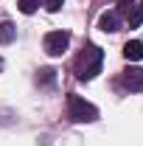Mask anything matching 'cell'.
Masks as SVG:
<instances>
[{"label":"cell","instance_id":"6da1fadb","mask_svg":"<svg viewBox=\"0 0 143 146\" xmlns=\"http://www.w3.org/2000/svg\"><path fill=\"white\" fill-rule=\"evenodd\" d=\"M101 65H104V51L98 45H87L76 59V79H81V82L95 79L101 73Z\"/></svg>","mask_w":143,"mask_h":146},{"label":"cell","instance_id":"7a4b0ae2","mask_svg":"<svg viewBox=\"0 0 143 146\" xmlns=\"http://www.w3.org/2000/svg\"><path fill=\"white\" fill-rule=\"evenodd\" d=\"M68 115L76 124H93L98 118V110L93 107L90 101H84L81 96H68Z\"/></svg>","mask_w":143,"mask_h":146},{"label":"cell","instance_id":"3957f363","mask_svg":"<svg viewBox=\"0 0 143 146\" xmlns=\"http://www.w3.org/2000/svg\"><path fill=\"white\" fill-rule=\"evenodd\" d=\"M118 17L126 20L129 23V28H140V23H143V9H140V3L138 0H118Z\"/></svg>","mask_w":143,"mask_h":146},{"label":"cell","instance_id":"277c9868","mask_svg":"<svg viewBox=\"0 0 143 146\" xmlns=\"http://www.w3.org/2000/svg\"><path fill=\"white\" fill-rule=\"evenodd\" d=\"M68 45H70V34L68 31H51V34H45V51L51 56H62L68 51Z\"/></svg>","mask_w":143,"mask_h":146},{"label":"cell","instance_id":"5b68a950","mask_svg":"<svg viewBox=\"0 0 143 146\" xmlns=\"http://www.w3.org/2000/svg\"><path fill=\"white\" fill-rule=\"evenodd\" d=\"M121 87H126L129 93H140L143 90V70L138 68H129L121 73Z\"/></svg>","mask_w":143,"mask_h":146},{"label":"cell","instance_id":"8992f818","mask_svg":"<svg viewBox=\"0 0 143 146\" xmlns=\"http://www.w3.org/2000/svg\"><path fill=\"white\" fill-rule=\"evenodd\" d=\"M98 28H101L104 34H115V31L121 28V17H118V11H104V14L98 17Z\"/></svg>","mask_w":143,"mask_h":146},{"label":"cell","instance_id":"52a82bcc","mask_svg":"<svg viewBox=\"0 0 143 146\" xmlns=\"http://www.w3.org/2000/svg\"><path fill=\"white\" fill-rule=\"evenodd\" d=\"M124 56L129 59V62H140L143 59V42L140 39H129L124 45Z\"/></svg>","mask_w":143,"mask_h":146},{"label":"cell","instance_id":"ba28073f","mask_svg":"<svg viewBox=\"0 0 143 146\" xmlns=\"http://www.w3.org/2000/svg\"><path fill=\"white\" fill-rule=\"evenodd\" d=\"M14 36H17V28H14L11 23H0V42H3V45L14 42Z\"/></svg>","mask_w":143,"mask_h":146},{"label":"cell","instance_id":"9c48e42d","mask_svg":"<svg viewBox=\"0 0 143 146\" xmlns=\"http://www.w3.org/2000/svg\"><path fill=\"white\" fill-rule=\"evenodd\" d=\"M36 82H39L42 87H54V82H56V70H51V68H42V70L36 73Z\"/></svg>","mask_w":143,"mask_h":146},{"label":"cell","instance_id":"30bf717a","mask_svg":"<svg viewBox=\"0 0 143 146\" xmlns=\"http://www.w3.org/2000/svg\"><path fill=\"white\" fill-rule=\"evenodd\" d=\"M17 6H20L23 14H34L36 9L42 6V0H17Z\"/></svg>","mask_w":143,"mask_h":146},{"label":"cell","instance_id":"8fae6325","mask_svg":"<svg viewBox=\"0 0 143 146\" xmlns=\"http://www.w3.org/2000/svg\"><path fill=\"white\" fill-rule=\"evenodd\" d=\"M62 3H65V0H45V3H42V6H45V9H48V11H51V14H56V11H59V9H62Z\"/></svg>","mask_w":143,"mask_h":146},{"label":"cell","instance_id":"7c38bea8","mask_svg":"<svg viewBox=\"0 0 143 146\" xmlns=\"http://www.w3.org/2000/svg\"><path fill=\"white\" fill-rule=\"evenodd\" d=\"M0 70H3V59H0Z\"/></svg>","mask_w":143,"mask_h":146},{"label":"cell","instance_id":"4fadbf2b","mask_svg":"<svg viewBox=\"0 0 143 146\" xmlns=\"http://www.w3.org/2000/svg\"><path fill=\"white\" fill-rule=\"evenodd\" d=\"M138 3H140V9H143V0H138Z\"/></svg>","mask_w":143,"mask_h":146}]
</instances>
